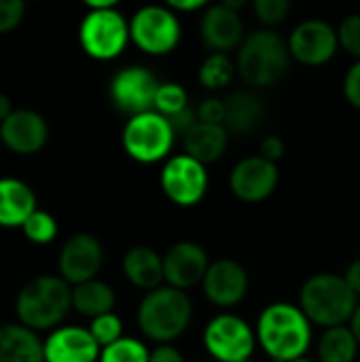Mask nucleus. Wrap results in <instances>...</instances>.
I'll list each match as a JSON object with an SVG mask.
<instances>
[{
    "label": "nucleus",
    "mask_w": 360,
    "mask_h": 362,
    "mask_svg": "<svg viewBox=\"0 0 360 362\" xmlns=\"http://www.w3.org/2000/svg\"><path fill=\"white\" fill-rule=\"evenodd\" d=\"M229 142V132L223 125H206L197 123L185 138V153L199 163H214L223 157Z\"/></svg>",
    "instance_id": "b1692460"
},
{
    "label": "nucleus",
    "mask_w": 360,
    "mask_h": 362,
    "mask_svg": "<svg viewBox=\"0 0 360 362\" xmlns=\"http://www.w3.org/2000/svg\"><path fill=\"white\" fill-rule=\"evenodd\" d=\"M180 19L170 6L146 4L129 19V38L146 55H168L180 42Z\"/></svg>",
    "instance_id": "6e6552de"
},
{
    "label": "nucleus",
    "mask_w": 360,
    "mask_h": 362,
    "mask_svg": "<svg viewBox=\"0 0 360 362\" xmlns=\"http://www.w3.org/2000/svg\"><path fill=\"white\" fill-rule=\"evenodd\" d=\"M23 231V238L36 246H47L51 242H55L57 233H59V227H57V221L51 212L47 210H34L32 216L23 223L21 227Z\"/></svg>",
    "instance_id": "cd10ccee"
},
{
    "label": "nucleus",
    "mask_w": 360,
    "mask_h": 362,
    "mask_svg": "<svg viewBox=\"0 0 360 362\" xmlns=\"http://www.w3.org/2000/svg\"><path fill=\"white\" fill-rule=\"evenodd\" d=\"M344 278H346L348 286L354 291V295L360 297V259H356V261H352V263H350V267L346 269Z\"/></svg>",
    "instance_id": "ea45409f"
},
{
    "label": "nucleus",
    "mask_w": 360,
    "mask_h": 362,
    "mask_svg": "<svg viewBox=\"0 0 360 362\" xmlns=\"http://www.w3.org/2000/svg\"><path fill=\"white\" fill-rule=\"evenodd\" d=\"M210 267L208 252L197 242H176L166 255H163V276L166 284L178 291L193 288L204 282L206 272Z\"/></svg>",
    "instance_id": "dca6fc26"
},
{
    "label": "nucleus",
    "mask_w": 360,
    "mask_h": 362,
    "mask_svg": "<svg viewBox=\"0 0 360 362\" xmlns=\"http://www.w3.org/2000/svg\"><path fill=\"white\" fill-rule=\"evenodd\" d=\"M284 151H286V146H284V140H282L280 136H267V138L261 142V153H259V155H261L263 159L276 163L278 159H282Z\"/></svg>",
    "instance_id": "e433bc0d"
},
{
    "label": "nucleus",
    "mask_w": 360,
    "mask_h": 362,
    "mask_svg": "<svg viewBox=\"0 0 360 362\" xmlns=\"http://www.w3.org/2000/svg\"><path fill=\"white\" fill-rule=\"evenodd\" d=\"M236 70L238 68L227 53H210L197 70V81L204 89L219 91V89H225L227 85H231Z\"/></svg>",
    "instance_id": "bb28decb"
},
{
    "label": "nucleus",
    "mask_w": 360,
    "mask_h": 362,
    "mask_svg": "<svg viewBox=\"0 0 360 362\" xmlns=\"http://www.w3.org/2000/svg\"><path fill=\"white\" fill-rule=\"evenodd\" d=\"M168 6L178 15V13H195V11H206L208 4L206 0H170Z\"/></svg>",
    "instance_id": "58836bf2"
},
{
    "label": "nucleus",
    "mask_w": 360,
    "mask_h": 362,
    "mask_svg": "<svg viewBox=\"0 0 360 362\" xmlns=\"http://www.w3.org/2000/svg\"><path fill=\"white\" fill-rule=\"evenodd\" d=\"M278 180H280L278 165L263 159L261 155H255L233 165L229 174V189L240 202L259 204L265 202L276 191Z\"/></svg>",
    "instance_id": "2eb2a0df"
},
{
    "label": "nucleus",
    "mask_w": 360,
    "mask_h": 362,
    "mask_svg": "<svg viewBox=\"0 0 360 362\" xmlns=\"http://www.w3.org/2000/svg\"><path fill=\"white\" fill-rule=\"evenodd\" d=\"M45 362H100L102 348L87 327L62 325L47 333Z\"/></svg>",
    "instance_id": "a211bd4d"
},
{
    "label": "nucleus",
    "mask_w": 360,
    "mask_h": 362,
    "mask_svg": "<svg viewBox=\"0 0 360 362\" xmlns=\"http://www.w3.org/2000/svg\"><path fill=\"white\" fill-rule=\"evenodd\" d=\"M197 112V121L206 123V125H223L225 127V119H227V106L225 100L221 98H206L195 106Z\"/></svg>",
    "instance_id": "72a5a7b5"
},
{
    "label": "nucleus",
    "mask_w": 360,
    "mask_h": 362,
    "mask_svg": "<svg viewBox=\"0 0 360 362\" xmlns=\"http://www.w3.org/2000/svg\"><path fill=\"white\" fill-rule=\"evenodd\" d=\"M204 346L212 361L246 362L255 352L257 333L244 318L236 314H219L204 329Z\"/></svg>",
    "instance_id": "1a4fd4ad"
},
{
    "label": "nucleus",
    "mask_w": 360,
    "mask_h": 362,
    "mask_svg": "<svg viewBox=\"0 0 360 362\" xmlns=\"http://www.w3.org/2000/svg\"><path fill=\"white\" fill-rule=\"evenodd\" d=\"M25 15V4L21 0H0V34L13 32Z\"/></svg>",
    "instance_id": "f704fd0d"
},
{
    "label": "nucleus",
    "mask_w": 360,
    "mask_h": 362,
    "mask_svg": "<svg viewBox=\"0 0 360 362\" xmlns=\"http://www.w3.org/2000/svg\"><path fill=\"white\" fill-rule=\"evenodd\" d=\"M34 210H38L34 189L21 178L0 176V227L21 229Z\"/></svg>",
    "instance_id": "aec40b11"
},
{
    "label": "nucleus",
    "mask_w": 360,
    "mask_h": 362,
    "mask_svg": "<svg viewBox=\"0 0 360 362\" xmlns=\"http://www.w3.org/2000/svg\"><path fill=\"white\" fill-rule=\"evenodd\" d=\"M199 36L212 53L238 49L246 38L240 11H233L225 2L210 4L199 19Z\"/></svg>",
    "instance_id": "6ab92c4d"
},
{
    "label": "nucleus",
    "mask_w": 360,
    "mask_h": 362,
    "mask_svg": "<svg viewBox=\"0 0 360 362\" xmlns=\"http://www.w3.org/2000/svg\"><path fill=\"white\" fill-rule=\"evenodd\" d=\"M159 78L144 66H125L117 70L108 83L110 104L129 117L155 110V95L159 89Z\"/></svg>",
    "instance_id": "9d476101"
},
{
    "label": "nucleus",
    "mask_w": 360,
    "mask_h": 362,
    "mask_svg": "<svg viewBox=\"0 0 360 362\" xmlns=\"http://www.w3.org/2000/svg\"><path fill=\"white\" fill-rule=\"evenodd\" d=\"M159 185L172 204L180 208H191L199 204L208 191V170L204 163L189 157L187 153L174 155L166 161L159 174Z\"/></svg>",
    "instance_id": "9b49d317"
},
{
    "label": "nucleus",
    "mask_w": 360,
    "mask_h": 362,
    "mask_svg": "<svg viewBox=\"0 0 360 362\" xmlns=\"http://www.w3.org/2000/svg\"><path fill=\"white\" fill-rule=\"evenodd\" d=\"M359 341L350 327L325 329L318 341V362H354L359 356Z\"/></svg>",
    "instance_id": "a878e982"
},
{
    "label": "nucleus",
    "mask_w": 360,
    "mask_h": 362,
    "mask_svg": "<svg viewBox=\"0 0 360 362\" xmlns=\"http://www.w3.org/2000/svg\"><path fill=\"white\" fill-rule=\"evenodd\" d=\"M348 327H350V331L354 333V337H356V341H359V346H360V303L356 305V310H354V314H352V318H350Z\"/></svg>",
    "instance_id": "79ce46f5"
},
{
    "label": "nucleus",
    "mask_w": 360,
    "mask_h": 362,
    "mask_svg": "<svg viewBox=\"0 0 360 362\" xmlns=\"http://www.w3.org/2000/svg\"><path fill=\"white\" fill-rule=\"evenodd\" d=\"M337 49V30L323 19H306L297 23L289 38L291 57L303 66H323L333 59Z\"/></svg>",
    "instance_id": "ddd939ff"
},
{
    "label": "nucleus",
    "mask_w": 360,
    "mask_h": 362,
    "mask_svg": "<svg viewBox=\"0 0 360 362\" xmlns=\"http://www.w3.org/2000/svg\"><path fill=\"white\" fill-rule=\"evenodd\" d=\"M129 21L117 6L87 11L79 23L81 49L98 62L119 57L129 42Z\"/></svg>",
    "instance_id": "423d86ee"
},
{
    "label": "nucleus",
    "mask_w": 360,
    "mask_h": 362,
    "mask_svg": "<svg viewBox=\"0 0 360 362\" xmlns=\"http://www.w3.org/2000/svg\"><path fill=\"white\" fill-rule=\"evenodd\" d=\"M206 299L223 310L236 308L248 293V274L233 259H219L210 263L202 282Z\"/></svg>",
    "instance_id": "f3484780"
},
{
    "label": "nucleus",
    "mask_w": 360,
    "mask_h": 362,
    "mask_svg": "<svg viewBox=\"0 0 360 362\" xmlns=\"http://www.w3.org/2000/svg\"><path fill=\"white\" fill-rule=\"evenodd\" d=\"M174 140L176 134L172 123L155 110L129 117L121 132L123 151L138 163H157L166 159Z\"/></svg>",
    "instance_id": "0eeeda50"
},
{
    "label": "nucleus",
    "mask_w": 360,
    "mask_h": 362,
    "mask_svg": "<svg viewBox=\"0 0 360 362\" xmlns=\"http://www.w3.org/2000/svg\"><path fill=\"white\" fill-rule=\"evenodd\" d=\"M359 297L339 274H316L306 280L299 293V308L312 325L333 329L350 322Z\"/></svg>",
    "instance_id": "20e7f679"
},
{
    "label": "nucleus",
    "mask_w": 360,
    "mask_h": 362,
    "mask_svg": "<svg viewBox=\"0 0 360 362\" xmlns=\"http://www.w3.org/2000/svg\"><path fill=\"white\" fill-rule=\"evenodd\" d=\"M202 362H216V361H202Z\"/></svg>",
    "instance_id": "c03bdc74"
},
{
    "label": "nucleus",
    "mask_w": 360,
    "mask_h": 362,
    "mask_svg": "<svg viewBox=\"0 0 360 362\" xmlns=\"http://www.w3.org/2000/svg\"><path fill=\"white\" fill-rule=\"evenodd\" d=\"M337 38L339 47L346 53L360 59V13H352L342 19V23L337 25Z\"/></svg>",
    "instance_id": "2f4dec72"
},
{
    "label": "nucleus",
    "mask_w": 360,
    "mask_h": 362,
    "mask_svg": "<svg viewBox=\"0 0 360 362\" xmlns=\"http://www.w3.org/2000/svg\"><path fill=\"white\" fill-rule=\"evenodd\" d=\"M87 329H89V333L93 335V339L98 341V346H100L102 350L108 348V346H112V344L119 341L121 337H125V335H123V320H121L115 312L89 320V327H87Z\"/></svg>",
    "instance_id": "7c9ffc66"
},
{
    "label": "nucleus",
    "mask_w": 360,
    "mask_h": 362,
    "mask_svg": "<svg viewBox=\"0 0 360 362\" xmlns=\"http://www.w3.org/2000/svg\"><path fill=\"white\" fill-rule=\"evenodd\" d=\"M257 341L274 362L306 358L312 346V322L293 303H272L257 320Z\"/></svg>",
    "instance_id": "f257e3e1"
},
{
    "label": "nucleus",
    "mask_w": 360,
    "mask_h": 362,
    "mask_svg": "<svg viewBox=\"0 0 360 362\" xmlns=\"http://www.w3.org/2000/svg\"><path fill=\"white\" fill-rule=\"evenodd\" d=\"M13 110H15V106H13V100H11L6 93H2V91H0V123H2V121H4V119L11 115V112H13Z\"/></svg>",
    "instance_id": "a19ab883"
},
{
    "label": "nucleus",
    "mask_w": 360,
    "mask_h": 362,
    "mask_svg": "<svg viewBox=\"0 0 360 362\" xmlns=\"http://www.w3.org/2000/svg\"><path fill=\"white\" fill-rule=\"evenodd\" d=\"M142 335L157 346L172 344L191 325L193 303L185 291L159 286L146 293L136 312Z\"/></svg>",
    "instance_id": "7ed1b4c3"
},
{
    "label": "nucleus",
    "mask_w": 360,
    "mask_h": 362,
    "mask_svg": "<svg viewBox=\"0 0 360 362\" xmlns=\"http://www.w3.org/2000/svg\"><path fill=\"white\" fill-rule=\"evenodd\" d=\"M49 142L47 119L32 108H15L0 123V144L19 157L40 153Z\"/></svg>",
    "instance_id": "4468645a"
},
{
    "label": "nucleus",
    "mask_w": 360,
    "mask_h": 362,
    "mask_svg": "<svg viewBox=\"0 0 360 362\" xmlns=\"http://www.w3.org/2000/svg\"><path fill=\"white\" fill-rule=\"evenodd\" d=\"M104 265V248L91 233L70 235L57 255V276L70 286L95 280Z\"/></svg>",
    "instance_id": "f8f14e48"
},
{
    "label": "nucleus",
    "mask_w": 360,
    "mask_h": 362,
    "mask_svg": "<svg viewBox=\"0 0 360 362\" xmlns=\"http://www.w3.org/2000/svg\"><path fill=\"white\" fill-rule=\"evenodd\" d=\"M70 310L72 286L53 274L28 280L15 297L17 322L36 333H51L53 329L62 327Z\"/></svg>",
    "instance_id": "f03ea898"
},
{
    "label": "nucleus",
    "mask_w": 360,
    "mask_h": 362,
    "mask_svg": "<svg viewBox=\"0 0 360 362\" xmlns=\"http://www.w3.org/2000/svg\"><path fill=\"white\" fill-rule=\"evenodd\" d=\"M151 350L136 337H121L112 346L104 348L100 362H149Z\"/></svg>",
    "instance_id": "c756f323"
},
{
    "label": "nucleus",
    "mask_w": 360,
    "mask_h": 362,
    "mask_svg": "<svg viewBox=\"0 0 360 362\" xmlns=\"http://www.w3.org/2000/svg\"><path fill=\"white\" fill-rule=\"evenodd\" d=\"M149 362H187L185 356L180 354V350H176L172 344L166 346H157L155 350H151V361Z\"/></svg>",
    "instance_id": "4c0bfd02"
},
{
    "label": "nucleus",
    "mask_w": 360,
    "mask_h": 362,
    "mask_svg": "<svg viewBox=\"0 0 360 362\" xmlns=\"http://www.w3.org/2000/svg\"><path fill=\"white\" fill-rule=\"evenodd\" d=\"M344 95L350 106L360 110V59H356L344 76Z\"/></svg>",
    "instance_id": "c9c22d12"
},
{
    "label": "nucleus",
    "mask_w": 360,
    "mask_h": 362,
    "mask_svg": "<svg viewBox=\"0 0 360 362\" xmlns=\"http://www.w3.org/2000/svg\"><path fill=\"white\" fill-rule=\"evenodd\" d=\"M121 269L125 280L140 291H155L163 286V257L151 246H134L123 255Z\"/></svg>",
    "instance_id": "412c9836"
},
{
    "label": "nucleus",
    "mask_w": 360,
    "mask_h": 362,
    "mask_svg": "<svg viewBox=\"0 0 360 362\" xmlns=\"http://www.w3.org/2000/svg\"><path fill=\"white\" fill-rule=\"evenodd\" d=\"M225 106H227L225 129L238 136H248L257 132L267 115V108L261 95L246 91V89L233 91L229 98H225Z\"/></svg>",
    "instance_id": "5701e85b"
},
{
    "label": "nucleus",
    "mask_w": 360,
    "mask_h": 362,
    "mask_svg": "<svg viewBox=\"0 0 360 362\" xmlns=\"http://www.w3.org/2000/svg\"><path fill=\"white\" fill-rule=\"evenodd\" d=\"M252 8H255L257 19L263 25H278L289 17L291 2L289 0H255Z\"/></svg>",
    "instance_id": "473e14b6"
},
{
    "label": "nucleus",
    "mask_w": 360,
    "mask_h": 362,
    "mask_svg": "<svg viewBox=\"0 0 360 362\" xmlns=\"http://www.w3.org/2000/svg\"><path fill=\"white\" fill-rule=\"evenodd\" d=\"M115 291L102 280H89L85 284L72 286V310L89 320L115 312Z\"/></svg>",
    "instance_id": "393cba45"
},
{
    "label": "nucleus",
    "mask_w": 360,
    "mask_h": 362,
    "mask_svg": "<svg viewBox=\"0 0 360 362\" xmlns=\"http://www.w3.org/2000/svg\"><path fill=\"white\" fill-rule=\"evenodd\" d=\"M0 362H45V341L19 322L0 325Z\"/></svg>",
    "instance_id": "4be33fe9"
},
{
    "label": "nucleus",
    "mask_w": 360,
    "mask_h": 362,
    "mask_svg": "<svg viewBox=\"0 0 360 362\" xmlns=\"http://www.w3.org/2000/svg\"><path fill=\"white\" fill-rule=\"evenodd\" d=\"M293 362H314V361H308V358H299V361H293Z\"/></svg>",
    "instance_id": "37998d69"
},
{
    "label": "nucleus",
    "mask_w": 360,
    "mask_h": 362,
    "mask_svg": "<svg viewBox=\"0 0 360 362\" xmlns=\"http://www.w3.org/2000/svg\"><path fill=\"white\" fill-rule=\"evenodd\" d=\"M291 66L289 40L274 30H257L248 34L238 51L236 68L250 87H269L278 83Z\"/></svg>",
    "instance_id": "39448f33"
},
{
    "label": "nucleus",
    "mask_w": 360,
    "mask_h": 362,
    "mask_svg": "<svg viewBox=\"0 0 360 362\" xmlns=\"http://www.w3.org/2000/svg\"><path fill=\"white\" fill-rule=\"evenodd\" d=\"M189 104V93L180 83H161L155 95V112L163 115L166 119H172L187 110Z\"/></svg>",
    "instance_id": "c85d7f7f"
},
{
    "label": "nucleus",
    "mask_w": 360,
    "mask_h": 362,
    "mask_svg": "<svg viewBox=\"0 0 360 362\" xmlns=\"http://www.w3.org/2000/svg\"><path fill=\"white\" fill-rule=\"evenodd\" d=\"M246 362H252V361H246Z\"/></svg>",
    "instance_id": "a18cd8bd"
}]
</instances>
